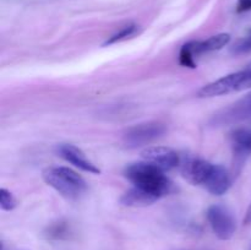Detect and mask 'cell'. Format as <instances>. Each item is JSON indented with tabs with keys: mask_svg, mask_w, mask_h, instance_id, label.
I'll use <instances>...</instances> for the list:
<instances>
[{
	"mask_svg": "<svg viewBox=\"0 0 251 250\" xmlns=\"http://www.w3.org/2000/svg\"><path fill=\"white\" fill-rule=\"evenodd\" d=\"M124 175L134 186L157 194L161 198H166L176 191L174 183L164 175L163 171L146 161L129 164L124 169Z\"/></svg>",
	"mask_w": 251,
	"mask_h": 250,
	"instance_id": "6da1fadb",
	"label": "cell"
},
{
	"mask_svg": "<svg viewBox=\"0 0 251 250\" xmlns=\"http://www.w3.org/2000/svg\"><path fill=\"white\" fill-rule=\"evenodd\" d=\"M43 180L68 200H78L87 191L85 179L68 167H49L42 173Z\"/></svg>",
	"mask_w": 251,
	"mask_h": 250,
	"instance_id": "7a4b0ae2",
	"label": "cell"
},
{
	"mask_svg": "<svg viewBox=\"0 0 251 250\" xmlns=\"http://www.w3.org/2000/svg\"><path fill=\"white\" fill-rule=\"evenodd\" d=\"M166 132V125L159 122H146L125 130L123 142L127 149L146 146Z\"/></svg>",
	"mask_w": 251,
	"mask_h": 250,
	"instance_id": "3957f363",
	"label": "cell"
},
{
	"mask_svg": "<svg viewBox=\"0 0 251 250\" xmlns=\"http://www.w3.org/2000/svg\"><path fill=\"white\" fill-rule=\"evenodd\" d=\"M207 220L216 237L221 240H229L237 229V221L232 211L223 205H212L207 210Z\"/></svg>",
	"mask_w": 251,
	"mask_h": 250,
	"instance_id": "277c9868",
	"label": "cell"
},
{
	"mask_svg": "<svg viewBox=\"0 0 251 250\" xmlns=\"http://www.w3.org/2000/svg\"><path fill=\"white\" fill-rule=\"evenodd\" d=\"M244 71L240 70L226 75L213 82L207 83L199 90L198 96L200 98H211L217 96L228 95V93L237 92L243 90V81H244Z\"/></svg>",
	"mask_w": 251,
	"mask_h": 250,
	"instance_id": "5b68a950",
	"label": "cell"
},
{
	"mask_svg": "<svg viewBox=\"0 0 251 250\" xmlns=\"http://www.w3.org/2000/svg\"><path fill=\"white\" fill-rule=\"evenodd\" d=\"M251 118V92L248 93L239 100L230 104L229 107L225 108L215 117L212 118V124L217 126L222 125H230L234 123L243 122V120L250 119Z\"/></svg>",
	"mask_w": 251,
	"mask_h": 250,
	"instance_id": "8992f818",
	"label": "cell"
},
{
	"mask_svg": "<svg viewBox=\"0 0 251 250\" xmlns=\"http://www.w3.org/2000/svg\"><path fill=\"white\" fill-rule=\"evenodd\" d=\"M144 161L158 167L162 171H171L180 166V157L174 150L166 146H151L141 152Z\"/></svg>",
	"mask_w": 251,
	"mask_h": 250,
	"instance_id": "52a82bcc",
	"label": "cell"
},
{
	"mask_svg": "<svg viewBox=\"0 0 251 250\" xmlns=\"http://www.w3.org/2000/svg\"><path fill=\"white\" fill-rule=\"evenodd\" d=\"M232 184L230 174L221 164H213L208 171L202 186L213 195L221 196L227 193Z\"/></svg>",
	"mask_w": 251,
	"mask_h": 250,
	"instance_id": "ba28073f",
	"label": "cell"
},
{
	"mask_svg": "<svg viewBox=\"0 0 251 250\" xmlns=\"http://www.w3.org/2000/svg\"><path fill=\"white\" fill-rule=\"evenodd\" d=\"M58 153L60 154L61 158L65 159L69 163L74 164L76 168L81 169L83 172H87V173L92 174H100V169L96 166L93 162H91L90 159L86 157V154L83 153L82 150H80L78 147H76L75 145L71 144H63L58 147Z\"/></svg>",
	"mask_w": 251,
	"mask_h": 250,
	"instance_id": "9c48e42d",
	"label": "cell"
},
{
	"mask_svg": "<svg viewBox=\"0 0 251 250\" xmlns=\"http://www.w3.org/2000/svg\"><path fill=\"white\" fill-rule=\"evenodd\" d=\"M211 166V162L195 157H189L186 159H181L180 162L181 174L194 185H202Z\"/></svg>",
	"mask_w": 251,
	"mask_h": 250,
	"instance_id": "30bf717a",
	"label": "cell"
},
{
	"mask_svg": "<svg viewBox=\"0 0 251 250\" xmlns=\"http://www.w3.org/2000/svg\"><path fill=\"white\" fill-rule=\"evenodd\" d=\"M161 199V196L157 194L134 186L123 194L120 198V202L129 207H145V206L152 205Z\"/></svg>",
	"mask_w": 251,
	"mask_h": 250,
	"instance_id": "8fae6325",
	"label": "cell"
},
{
	"mask_svg": "<svg viewBox=\"0 0 251 250\" xmlns=\"http://www.w3.org/2000/svg\"><path fill=\"white\" fill-rule=\"evenodd\" d=\"M230 42L229 33H218L216 36L210 37L206 41H191L188 42V46L194 55H200V54L208 53V51L220 50L223 47L227 46Z\"/></svg>",
	"mask_w": 251,
	"mask_h": 250,
	"instance_id": "7c38bea8",
	"label": "cell"
},
{
	"mask_svg": "<svg viewBox=\"0 0 251 250\" xmlns=\"http://www.w3.org/2000/svg\"><path fill=\"white\" fill-rule=\"evenodd\" d=\"M44 235L49 240H65L71 235V227L66 221H58L46 228Z\"/></svg>",
	"mask_w": 251,
	"mask_h": 250,
	"instance_id": "4fadbf2b",
	"label": "cell"
},
{
	"mask_svg": "<svg viewBox=\"0 0 251 250\" xmlns=\"http://www.w3.org/2000/svg\"><path fill=\"white\" fill-rule=\"evenodd\" d=\"M137 33H139V26H137V25H135V24L127 25V26L123 27L122 29H119L117 33H114L113 36H110L109 38L104 42V44H103V46H112V44L119 43V42H123V41H126V39H130V38H132L134 36H136Z\"/></svg>",
	"mask_w": 251,
	"mask_h": 250,
	"instance_id": "5bb4252c",
	"label": "cell"
},
{
	"mask_svg": "<svg viewBox=\"0 0 251 250\" xmlns=\"http://www.w3.org/2000/svg\"><path fill=\"white\" fill-rule=\"evenodd\" d=\"M179 63L181 66L189 69H195L196 61H195V55L193 54V51L190 50L188 44H184L180 49V53H179Z\"/></svg>",
	"mask_w": 251,
	"mask_h": 250,
	"instance_id": "9a60e30c",
	"label": "cell"
},
{
	"mask_svg": "<svg viewBox=\"0 0 251 250\" xmlns=\"http://www.w3.org/2000/svg\"><path fill=\"white\" fill-rule=\"evenodd\" d=\"M230 51L234 55H243V54L251 53V31L247 36L235 42L234 46L230 49Z\"/></svg>",
	"mask_w": 251,
	"mask_h": 250,
	"instance_id": "2e32d148",
	"label": "cell"
},
{
	"mask_svg": "<svg viewBox=\"0 0 251 250\" xmlns=\"http://www.w3.org/2000/svg\"><path fill=\"white\" fill-rule=\"evenodd\" d=\"M17 205L15 196L7 189H0V207L4 211H12Z\"/></svg>",
	"mask_w": 251,
	"mask_h": 250,
	"instance_id": "e0dca14e",
	"label": "cell"
},
{
	"mask_svg": "<svg viewBox=\"0 0 251 250\" xmlns=\"http://www.w3.org/2000/svg\"><path fill=\"white\" fill-rule=\"evenodd\" d=\"M235 10H237L238 14L251 11V0H238L237 9Z\"/></svg>",
	"mask_w": 251,
	"mask_h": 250,
	"instance_id": "ac0fdd59",
	"label": "cell"
},
{
	"mask_svg": "<svg viewBox=\"0 0 251 250\" xmlns=\"http://www.w3.org/2000/svg\"><path fill=\"white\" fill-rule=\"evenodd\" d=\"M244 82H243V90L251 87V63L244 69Z\"/></svg>",
	"mask_w": 251,
	"mask_h": 250,
	"instance_id": "d6986e66",
	"label": "cell"
},
{
	"mask_svg": "<svg viewBox=\"0 0 251 250\" xmlns=\"http://www.w3.org/2000/svg\"><path fill=\"white\" fill-rule=\"evenodd\" d=\"M244 225H251V203H250L249 208H248L247 213H245Z\"/></svg>",
	"mask_w": 251,
	"mask_h": 250,
	"instance_id": "ffe728a7",
	"label": "cell"
}]
</instances>
